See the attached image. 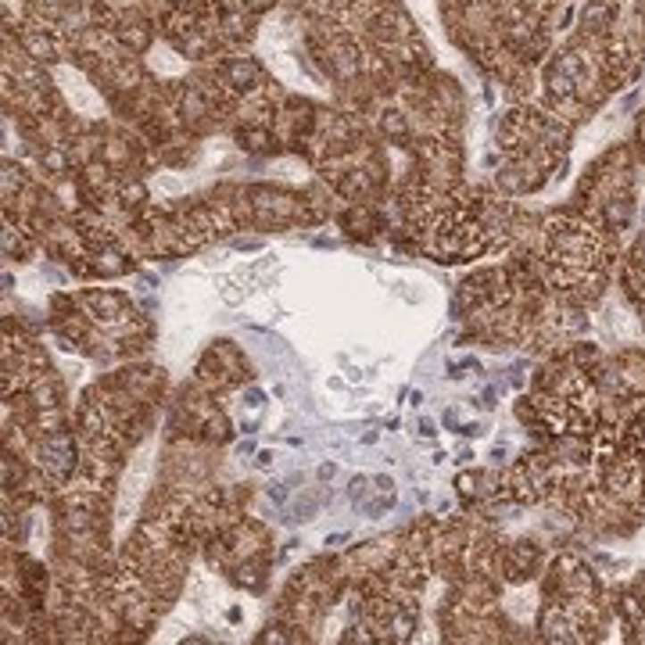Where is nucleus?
<instances>
[{"instance_id":"1","label":"nucleus","mask_w":645,"mask_h":645,"mask_svg":"<svg viewBox=\"0 0 645 645\" xmlns=\"http://www.w3.org/2000/svg\"><path fill=\"white\" fill-rule=\"evenodd\" d=\"M606 627L602 588L577 556H559L545 581L538 631L545 641H588Z\"/></svg>"},{"instance_id":"2","label":"nucleus","mask_w":645,"mask_h":645,"mask_svg":"<svg viewBox=\"0 0 645 645\" xmlns=\"http://www.w3.org/2000/svg\"><path fill=\"white\" fill-rule=\"evenodd\" d=\"M498 566H502V581L509 584H524L538 574L541 566V545L531 541V538H520V541H509L506 549H498Z\"/></svg>"},{"instance_id":"3","label":"nucleus","mask_w":645,"mask_h":645,"mask_svg":"<svg viewBox=\"0 0 645 645\" xmlns=\"http://www.w3.org/2000/svg\"><path fill=\"white\" fill-rule=\"evenodd\" d=\"M616 599L620 602H613V606H616V613H620V620L627 627V638L645 641V577H638L627 588H620Z\"/></svg>"},{"instance_id":"4","label":"nucleus","mask_w":645,"mask_h":645,"mask_svg":"<svg viewBox=\"0 0 645 645\" xmlns=\"http://www.w3.org/2000/svg\"><path fill=\"white\" fill-rule=\"evenodd\" d=\"M62 83H65V94H69V101L80 108V112H94L97 108V94L80 80V76H72V72H62Z\"/></svg>"},{"instance_id":"5","label":"nucleus","mask_w":645,"mask_h":645,"mask_svg":"<svg viewBox=\"0 0 645 645\" xmlns=\"http://www.w3.org/2000/svg\"><path fill=\"white\" fill-rule=\"evenodd\" d=\"M226 76H230L237 87H251V83H255V65H251V62H230V65H226Z\"/></svg>"}]
</instances>
